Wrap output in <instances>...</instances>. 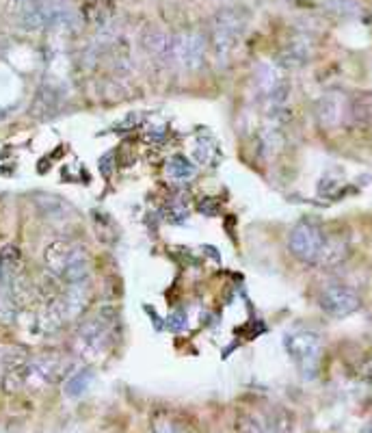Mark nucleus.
<instances>
[{
	"instance_id": "obj_8",
	"label": "nucleus",
	"mask_w": 372,
	"mask_h": 433,
	"mask_svg": "<svg viewBox=\"0 0 372 433\" xmlns=\"http://www.w3.org/2000/svg\"><path fill=\"white\" fill-rule=\"evenodd\" d=\"M65 371V359L59 353H41L37 357H29L24 388H46L61 379Z\"/></svg>"
},
{
	"instance_id": "obj_10",
	"label": "nucleus",
	"mask_w": 372,
	"mask_h": 433,
	"mask_svg": "<svg viewBox=\"0 0 372 433\" xmlns=\"http://www.w3.org/2000/svg\"><path fill=\"white\" fill-rule=\"evenodd\" d=\"M346 117V98L340 94H327L318 100V119L325 128H338Z\"/></svg>"
},
{
	"instance_id": "obj_3",
	"label": "nucleus",
	"mask_w": 372,
	"mask_h": 433,
	"mask_svg": "<svg viewBox=\"0 0 372 433\" xmlns=\"http://www.w3.org/2000/svg\"><path fill=\"white\" fill-rule=\"evenodd\" d=\"M247 26V18L241 9H221L212 18L210 46L218 61H226L238 46Z\"/></svg>"
},
{
	"instance_id": "obj_17",
	"label": "nucleus",
	"mask_w": 372,
	"mask_h": 433,
	"mask_svg": "<svg viewBox=\"0 0 372 433\" xmlns=\"http://www.w3.org/2000/svg\"><path fill=\"white\" fill-rule=\"evenodd\" d=\"M212 152H214V150L208 148L206 139H199V141H197V146H195V156H197V161H199L201 165H210V163H212Z\"/></svg>"
},
{
	"instance_id": "obj_21",
	"label": "nucleus",
	"mask_w": 372,
	"mask_h": 433,
	"mask_svg": "<svg viewBox=\"0 0 372 433\" xmlns=\"http://www.w3.org/2000/svg\"><path fill=\"white\" fill-rule=\"evenodd\" d=\"M359 433H372V422H368V424H366V427H363Z\"/></svg>"
},
{
	"instance_id": "obj_9",
	"label": "nucleus",
	"mask_w": 372,
	"mask_h": 433,
	"mask_svg": "<svg viewBox=\"0 0 372 433\" xmlns=\"http://www.w3.org/2000/svg\"><path fill=\"white\" fill-rule=\"evenodd\" d=\"M59 310L63 321H74L79 319L87 306L91 304V288H89V279L87 282H79V284H65V291L61 297H56Z\"/></svg>"
},
{
	"instance_id": "obj_7",
	"label": "nucleus",
	"mask_w": 372,
	"mask_h": 433,
	"mask_svg": "<svg viewBox=\"0 0 372 433\" xmlns=\"http://www.w3.org/2000/svg\"><path fill=\"white\" fill-rule=\"evenodd\" d=\"M318 306L331 319H346V317L355 314L361 308V299L351 286L329 284V286L323 288L321 295H318Z\"/></svg>"
},
{
	"instance_id": "obj_6",
	"label": "nucleus",
	"mask_w": 372,
	"mask_h": 433,
	"mask_svg": "<svg viewBox=\"0 0 372 433\" xmlns=\"http://www.w3.org/2000/svg\"><path fill=\"white\" fill-rule=\"evenodd\" d=\"M206 48L208 41L199 31H182L178 35H171L169 63L184 71H195L206 59Z\"/></svg>"
},
{
	"instance_id": "obj_20",
	"label": "nucleus",
	"mask_w": 372,
	"mask_h": 433,
	"mask_svg": "<svg viewBox=\"0 0 372 433\" xmlns=\"http://www.w3.org/2000/svg\"><path fill=\"white\" fill-rule=\"evenodd\" d=\"M184 327V317L182 314H171L169 317V329H182Z\"/></svg>"
},
{
	"instance_id": "obj_12",
	"label": "nucleus",
	"mask_w": 372,
	"mask_h": 433,
	"mask_svg": "<svg viewBox=\"0 0 372 433\" xmlns=\"http://www.w3.org/2000/svg\"><path fill=\"white\" fill-rule=\"evenodd\" d=\"M143 46L154 59L169 61V48H171V35H167L161 29H150L143 35Z\"/></svg>"
},
{
	"instance_id": "obj_2",
	"label": "nucleus",
	"mask_w": 372,
	"mask_h": 433,
	"mask_svg": "<svg viewBox=\"0 0 372 433\" xmlns=\"http://www.w3.org/2000/svg\"><path fill=\"white\" fill-rule=\"evenodd\" d=\"M117 327V310L115 308H100L89 319H85L76 334L79 353L96 359L106 353L113 344V334Z\"/></svg>"
},
{
	"instance_id": "obj_16",
	"label": "nucleus",
	"mask_w": 372,
	"mask_h": 433,
	"mask_svg": "<svg viewBox=\"0 0 372 433\" xmlns=\"http://www.w3.org/2000/svg\"><path fill=\"white\" fill-rule=\"evenodd\" d=\"M236 429H238V433H268V431H266L256 418H251V416H241Z\"/></svg>"
},
{
	"instance_id": "obj_11",
	"label": "nucleus",
	"mask_w": 372,
	"mask_h": 433,
	"mask_svg": "<svg viewBox=\"0 0 372 433\" xmlns=\"http://www.w3.org/2000/svg\"><path fill=\"white\" fill-rule=\"evenodd\" d=\"M22 275V254L16 245H5L0 249V282L9 284Z\"/></svg>"
},
{
	"instance_id": "obj_13",
	"label": "nucleus",
	"mask_w": 372,
	"mask_h": 433,
	"mask_svg": "<svg viewBox=\"0 0 372 433\" xmlns=\"http://www.w3.org/2000/svg\"><path fill=\"white\" fill-rule=\"evenodd\" d=\"M167 174H169L174 180H178V182H188V180L195 178L197 167H195V163H193L191 159H186V156H182V154H176V156H171L169 163H167Z\"/></svg>"
},
{
	"instance_id": "obj_4",
	"label": "nucleus",
	"mask_w": 372,
	"mask_h": 433,
	"mask_svg": "<svg viewBox=\"0 0 372 433\" xmlns=\"http://www.w3.org/2000/svg\"><path fill=\"white\" fill-rule=\"evenodd\" d=\"M283 344H286L288 355L292 357V362L299 367V371L306 377H314L321 367V357H323L321 336L310 329H296L286 336Z\"/></svg>"
},
{
	"instance_id": "obj_18",
	"label": "nucleus",
	"mask_w": 372,
	"mask_h": 433,
	"mask_svg": "<svg viewBox=\"0 0 372 433\" xmlns=\"http://www.w3.org/2000/svg\"><path fill=\"white\" fill-rule=\"evenodd\" d=\"M165 136H167L165 126H150V128H147V132H145V139L152 141V143H163Z\"/></svg>"
},
{
	"instance_id": "obj_5",
	"label": "nucleus",
	"mask_w": 372,
	"mask_h": 433,
	"mask_svg": "<svg viewBox=\"0 0 372 433\" xmlns=\"http://www.w3.org/2000/svg\"><path fill=\"white\" fill-rule=\"evenodd\" d=\"M327 241H329V237L316 224L301 222V224H296L290 230L288 247H290V254L296 260H301L306 264H312V267H318V262H321V258L325 254Z\"/></svg>"
},
{
	"instance_id": "obj_1",
	"label": "nucleus",
	"mask_w": 372,
	"mask_h": 433,
	"mask_svg": "<svg viewBox=\"0 0 372 433\" xmlns=\"http://www.w3.org/2000/svg\"><path fill=\"white\" fill-rule=\"evenodd\" d=\"M46 269L52 277H56L63 284H79L89 279L91 260L83 245L61 239L46 247L44 252Z\"/></svg>"
},
{
	"instance_id": "obj_14",
	"label": "nucleus",
	"mask_w": 372,
	"mask_h": 433,
	"mask_svg": "<svg viewBox=\"0 0 372 433\" xmlns=\"http://www.w3.org/2000/svg\"><path fill=\"white\" fill-rule=\"evenodd\" d=\"M310 59V46L299 39V41H292L283 52H281V67H299Z\"/></svg>"
},
{
	"instance_id": "obj_15",
	"label": "nucleus",
	"mask_w": 372,
	"mask_h": 433,
	"mask_svg": "<svg viewBox=\"0 0 372 433\" xmlns=\"http://www.w3.org/2000/svg\"><path fill=\"white\" fill-rule=\"evenodd\" d=\"M91 382H94L91 369H81V371H76L74 375L67 377V382H65V394L76 399V397H81V394H85L89 390Z\"/></svg>"
},
{
	"instance_id": "obj_19",
	"label": "nucleus",
	"mask_w": 372,
	"mask_h": 433,
	"mask_svg": "<svg viewBox=\"0 0 372 433\" xmlns=\"http://www.w3.org/2000/svg\"><path fill=\"white\" fill-rule=\"evenodd\" d=\"M154 433H176V429L169 418H159L154 422Z\"/></svg>"
}]
</instances>
